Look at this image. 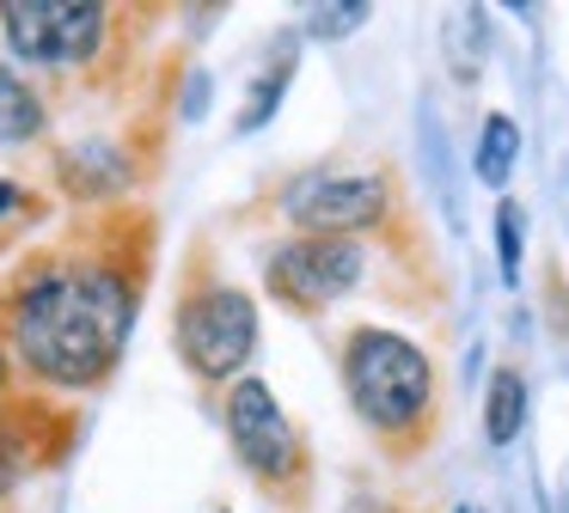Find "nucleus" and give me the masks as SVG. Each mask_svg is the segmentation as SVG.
Returning <instances> with one entry per match:
<instances>
[{"label":"nucleus","instance_id":"1","mask_svg":"<svg viewBox=\"0 0 569 513\" xmlns=\"http://www.w3.org/2000/svg\"><path fill=\"white\" fill-rule=\"evenodd\" d=\"M136 324V293L104 263H50L13 293V354L43 385H99Z\"/></svg>","mask_w":569,"mask_h":513},{"label":"nucleus","instance_id":"2","mask_svg":"<svg viewBox=\"0 0 569 513\" xmlns=\"http://www.w3.org/2000/svg\"><path fill=\"white\" fill-rule=\"evenodd\" d=\"M343 385H349V403H356V415L368 428L405 434V428H417L429 415L435 366L398 330H356L349 354H343Z\"/></svg>","mask_w":569,"mask_h":513},{"label":"nucleus","instance_id":"3","mask_svg":"<svg viewBox=\"0 0 569 513\" xmlns=\"http://www.w3.org/2000/svg\"><path fill=\"white\" fill-rule=\"evenodd\" d=\"M111 12L99 0H7L0 7V37L31 68H80L99 56Z\"/></svg>","mask_w":569,"mask_h":513},{"label":"nucleus","instance_id":"4","mask_svg":"<svg viewBox=\"0 0 569 513\" xmlns=\"http://www.w3.org/2000/svg\"><path fill=\"white\" fill-rule=\"evenodd\" d=\"M258 349V305L239 288H197L178 305V354L197 379H239Z\"/></svg>","mask_w":569,"mask_h":513},{"label":"nucleus","instance_id":"5","mask_svg":"<svg viewBox=\"0 0 569 513\" xmlns=\"http://www.w3.org/2000/svg\"><path fill=\"white\" fill-rule=\"evenodd\" d=\"M392 195L373 171H300L282 190V214L307 227V239H349V232L386 220Z\"/></svg>","mask_w":569,"mask_h":513},{"label":"nucleus","instance_id":"6","mask_svg":"<svg viewBox=\"0 0 569 513\" xmlns=\"http://www.w3.org/2000/svg\"><path fill=\"white\" fill-rule=\"evenodd\" d=\"M361 269H368V251L356 239H295L270 256V293H282L300 312H319L356 288Z\"/></svg>","mask_w":569,"mask_h":513},{"label":"nucleus","instance_id":"7","mask_svg":"<svg viewBox=\"0 0 569 513\" xmlns=\"http://www.w3.org/2000/svg\"><path fill=\"white\" fill-rule=\"evenodd\" d=\"M227 440L251 476H288L295 471V428L263 379H239L227 391Z\"/></svg>","mask_w":569,"mask_h":513},{"label":"nucleus","instance_id":"8","mask_svg":"<svg viewBox=\"0 0 569 513\" xmlns=\"http://www.w3.org/2000/svg\"><path fill=\"white\" fill-rule=\"evenodd\" d=\"M62 178L74 195H104V190H123L129 183V165H123V153H111L104 141H87L62 159Z\"/></svg>","mask_w":569,"mask_h":513},{"label":"nucleus","instance_id":"9","mask_svg":"<svg viewBox=\"0 0 569 513\" xmlns=\"http://www.w3.org/2000/svg\"><path fill=\"white\" fill-rule=\"evenodd\" d=\"M38 134H43V98L13 68H0V147H26Z\"/></svg>","mask_w":569,"mask_h":513},{"label":"nucleus","instance_id":"10","mask_svg":"<svg viewBox=\"0 0 569 513\" xmlns=\"http://www.w3.org/2000/svg\"><path fill=\"white\" fill-rule=\"evenodd\" d=\"M520 422H527V385H520L515 366H502L490 379V403H483V434H490V446H515Z\"/></svg>","mask_w":569,"mask_h":513},{"label":"nucleus","instance_id":"11","mask_svg":"<svg viewBox=\"0 0 569 513\" xmlns=\"http://www.w3.org/2000/svg\"><path fill=\"white\" fill-rule=\"evenodd\" d=\"M515 159H520V122L515 117H483V134H478V159H471V171H478L483 183H508V171H515Z\"/></svg>","mask_w":569,"mask_h":513},{"label":"nucleus","instance_id":"12","mask_svg":"<svg viewBox=\"0 0 569 513\" xmlns=\"http://www.w3.org/2000/svg\"><path fill=\"white\" fill-rule=\"evenodd\" d=\"M288 80H295V49H282V61L276 68H263L258 73V86H251V98H246V110H239V129H263L270 122V110L282 104V92H288Z\"/></svg>","mask_w":569,"mask_h":513},{"label":"nucleus","instance_id":"13","mask_svg":"<svg viewBox=\"0 0 569 513\" xmlns=\"http://www.w3.org/2000/svg\"><path fill=\"white\" fill-rule=\"evenodd\" d=\"M520 244H527V214H520V202H502L496 208V256H502L508 281L520 275Z\"/></svg>","mask_w":569,"mask_h":513},{"label":"nucleus","instance_id":"14","mask_svg":"<svg viewBox=\"0 0 569 513\" xmlns=\"http://www.w3.org/2000/svg\"><path fill=\"white\" fill-rule=\"evenodd\" d=\"M356 24H368V7H361V0H349V7H312L307 12V31L312 37H349Z\"/></svg>","mask_w":569,"mask_h":513},{"label":"nucleus","instance_id":"15","mask_svg":"<svg viewBox=\"0 0 569 513\" xmlns=\"http://www.w3.org/2000/svg\"><path fill=\"white\" fill-rule=\"evenodd\" d=\"M19 471H26V464H19V446H13V434L0 428V495L19 483Z\"/></svg>","mask_w":569,"mask_h":513},{"label":"nucleus","instance_id":"16","mask_svg":"<svg viewBox=\"0 0 569 513\" xmlns=\"http://www.w3.org/2000/svg\"><path fill=\"white\" fill-rule=\"evenodd\" d=\"M202 104H209V73H190V92H184V117L197 122Z\"/></svg>","mask_w":569,"mask_h":513},{"label":"nucleus","instance_id":"17","mask_svg":"<svg viewBox=\"0 0 569 513\" xmlns=\"http://www.w3.org/2000/svg\"><path fill=\"white\" fill-rule=\"evenodd\" d=\"M19 202H26V190H19V183H7V178H0V214H13Z\"/></svg>","mask_w":569,"mask_h":513},{"label":"nucleus","instance_id":"18","mask_svg":"<svg viewBox=\"0 0 569 513\" xmlns=\"http://www.w3.org/2000/svg\"><path fill=\"white\" fill-rule=\"evenodd\" d=\"M349 513H380V507H368V501H356V507H349Z\"/></svg>","mask_w":569,"mask_h":513}]
</instances>
